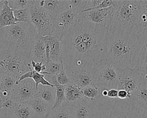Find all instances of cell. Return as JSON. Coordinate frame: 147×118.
<instances>
[{
    "label": "cell",
    "instance_id": "f6af8a7d",
    "mask_svg": "<svg viewBox=\"0 0 147 118\" xmlns=\"http://www.w3.org/2000/svg\"><path fill=\"white\" fill-rule=\"evenodd\" d=\"M1 36H0V45H1Z\"/></svg>",
    "mask_w": 147,
    "mask_h": 118
},
{
    "label": "cell",
    "instance_id": "d6a6232c",
    "mask_svg": "<svg viewBox=\"0 0 147 118\" xmlns=\"http://www.w3.org/2000/svg\"><path fill=\"white\" fill-rule=\"evenodd\" d=\"M30 8L22 9H14V16L17 20L19 22L30 21Z\"/></svg>",
    "mask_w": 147,
    "mask_h": 118
},
{
    "label": "cell",
    "instance_id": "4dcf8cb0",
    "mask_svg": "<svg viewBox=\"0 0 147 118\" xmlns=\"http://www.w3.org/2000/svg\"><path fill=\"white\" fill-rule=\"evenodd\" d=\"M46 70L45 72L43 73L44 75H57L58 73L60 72L61 70V62H55L51 60L47 61L45 63Z\"/></svg>",
    "mask_w": 147,
    "mask_h": 118
},
{
    "label": "cell",
    "instance_id": "bcb514c9",
    "mask_svg": "<svg viewBox=\"0 0 147 118\" xmlns=\"http://www.w3.org/2000/svg\"><path fill=\"white\" fill-rule=\"evenodd\" d=\"M1 76H1V75L0 74V80H1Z\"/></svg>",
    "mask_w": 147,
    "mask_h": 118
},
{
    "label": "cell",
    "instance_id": "cb8c5ba5",
    "mask_svg": "<svg viewBox=\"0 0 147 118\" xmlns=\"http://www.w3.org/2000/svg\"><path fill=\"white\" fill-rule=\"evenodd\" d=\"M140 64L147 61V27L143 28L137 35Z\"/></svg>",
    "mask_w": 147,
    "mask_h": 118
},
{
    "label": "cell",
    "instance_id": "484cf974",
    "mask_svg": "<svg viewBox=\"0 0 147 118\" xmlns=\"http://www.w3.org/2000/svg\"><path fill=\"white\" fill-rule=\"evenodd\" d=\"M18 79V78L10 75H3L0 80V91L7 92L11 94L16 85Z\"/></svg>",
    "mask_w": 147,
    "mask_h": 118
},
{
    "label": "cell",
    "instance_id": "7402d4cb",
    "mask_svg": "<svg viewBox=\"0 0 147 118\" xmlns=\"http://www.w3.org/2000/svg\"><path fill=\"white\" fill-rule=\"evenodd\" d=\"M131 100L139 107L147 111V82L142 83Z\"/></svg>",
    "mask_w": 147,
    "mask_h": 118
},
{
    "label": "cell",
    "instance_id": "f35d334b",
    "mask_svg": "<svg viewBox=\"0 0 147 118\" xmlns=\"http://www.w3.org/2000/svg\"><path fill=\"white\" fill-rule=\"evenodd\" d=\"M117 99H121V100H126L129 99V95L128 93L124 90H118V97Z\"/></svg>",
    "mask_w": 147,
    "mask_h": 118
},
{
    "label": "cell",
    "instance_id": "4316f807",
    "mask_svg": "<svg viewBox=\"0 0 147 118\" xmlns=\"http://www.w3.org/2000/svg\"><path fill=\"white\" fill-rule=\"evenodd\" d=\"M84 98L91 100H99L102 98L101 91L95 85H90L82 89Z\"/></svg>",
    "mask_w": 147,
    "mask_h": 118
},
{
    "label": "cell",
    "instance_id": "5bb4252c",
    "mask_svg": "<svg viewBox=\"0 0 147 118\" xmlns=\"http://www.w3.org/2000/svg\"><path fill=\"white\" fill-rule=\"evenodd\" d=\"M42 37L45 45L47 60L60 62L63 56L62 39L53 35Z\"/></svg>",
    "mask_w": 147,
    "mask_h": 118
},
{
    "label": "cell",
    "instance_id": "60d3db41",
    "mask_svg": "<svg viewBox=\"0 0 147 118\" xmlns=\"http://www.w3.org/2000/svg\"><path fill=\"white\" fill-rule=\"evenodd\" d=\"M0 118H13L11 113L4 109H0Z\"/></svg>",
    "mask_w": 147,
    "mask_h": 118
},
{
    "label": "cell",
    "instance_id": "d590c367",
    "mask_svg": "<svg viewBox=\"0 0 147 118\" xmlns=\"http://www.w3.org/2000/svg\"><path fill=\"white\" fill-rule=\"evenodd\" d=\"M31 67L32 68L35 72H37L38 73L42 74L45 72L46 70V67H45V64L43 63L42 62H35L33 60L31 61Z\"/></svg>",
    "mask_w": 147,
    "mask_h": 118
},
{
    "label": "cell",
    "instance_id": "e0dca14e",
    "mask_svg": "<svg viewBox=\"0 0 147 118\" xmlns=\"http://www.w3.org/2000/svg\"><path fill=\"white\" fill-rule=\"evenodd\" d=\"M30 58L35 62H47L45 45L42 37L36 35L32 43L30 52Z\"/></svg>",
    "mask_w": 147,
    "mask_h": 118
},
{
    "label": "cell",
    "instance_id": "8992f818",
    "mask_svg": "<svg viewBox=\"0 0 147 118\" xmlns=\"http://www.w3.org/2000/svg\"><path fill=\"white\" fill-rule=\"evenodd\" d=\"M36 34V30L30 21L18 22L13 26L0 28L3 42L20 47L30 54Z\"/></svg>",
    "mask_w": 147,
    "mask_h": 118
},
{
    "label": "cell",
    "instance_id": "277c9868",
    "mask_svg": "<svg viewBox=\"0 0 147 118\" xmlns=\"http://www.w3.org/2000/svg\"><path fill=\"white\" fill-rule=\"evenodd\" d=\"M30 54L20 47L3 42L0 45V74L18 79L32 70Z\"/></svg>",
    "mask_w": 147,
    "mask_h": 118
},
{
    "label": "cell",
    "instance_id": "7c38bea8",
    "mask_svg": "<svg viewBox=\"0 0 147 118\" xmlns=\"http://www.w3.org/2000/svg\"><path fill=\"white\" fill-rule=\"evenodd\" d=\"M113 13L114 5L106 8L95 9L84 12L82 14V18L108 29L111 26Z\"/></svg>",
    "mask_w": 147,
    "mask_h": 118
},
{
    "label": "cell",
    "instance_id": "ba28073f",
    "mask_svg": "<svg viewBox=\"0 0 147 118\" xmlns=\"http://www.w3.org/2000/svg\"><path fill=\"white\" fill-rule=\"evenodd\" d=\"M30 20L35 27L38 35L45 37L54 34V20L47 12L34 0L30 7Z\"/></svg>",
    "mask_w": 147,
    "mask_h": 118
},
{
    "label": "cell",
    "instance_id": "6da1fadb",
    "mask_svg": "<svg viewBox=\"0 0 147 118\" xmlns=\"http://www.w3.org/2000/svg\"><path fill=\"white\" fill-rule=\"evenodd\" d=\"M108 28L82 18L62 38L64 66L75 70L106 58Z\"/></svg>",
    "mask_w": 147,
    "mask_h": 118
},
{
    "label": "cell",
    "instance_id": "52a82bcc",
    "mask_svg": "<svg viewBox=\"0 0 147 118\" xmlns=\"http://www.w3.org/2000/svg\"><path fill=\"white\" fill-rule=\"evenodd\" d=\"M93 77L94 85L101 92L117 89L118 69L107 59H103L94 67Z\"/></svg>",
    "mask_w": 147,
    "mask_h": 118
},
{
    "label": "cell",
    "instance_id": "836d02e7",
    "mask_svg": "<svg viewBox=\"0 0 147 118\" xmlns=\"http://www.w3.org/2000/svg\"><path fill=\"white\" fill-rule=\"evenodd\" d=\"M141 14V22L142 28L147 27V1H138Z\"/></svg>",
    "mask_w": 147,
    "mask_h": 118
},
{
    "label": "cell",
    "instance_id": "3957f363",
    "mask_svg": "<svg viewBox=\"0 0 147 118\" xmlns=\"http://www.w3.org/2000/svg\"><path fill=\"white\" fill-rule=\"evenodd\" d=\"M109 28L137 35L143 28L138 1L114 0V13Z\"/></svg>",
    "mask_w": 147,
    "mask_h": 118
},
{
    "label": "cell",
    "instance_id": "ee69618b",
    "mask_svg": "<svg viewBox=\"0 0 147 118\" xmlns=\"http://www.w3.org/2000/svg\"><path fill=\"white\" fill-rule=\"evenodd\" d=\"M43 118H49V113H47Z\"/></svg>",
    "mask_w": 147,
    "mask_h": 118
},
{
    "label": "cell",
    "instance_id": "d6986e66",
    "mask_svg": "<svg viewBox=\"0 0 147 118\" xmlns=\"http://www.w3.org/2000/svg\"><path fill=\"white\" fill-rule=\"evenodd\" d=\"M65 97L67 104L71 106L75 104L84 98L82 89L70 81L65 85Z\"/></svg>",
    "mask_w": 147,
    "mask_h": 118
},
{
    "label": "cell",
    "instance_id": "83f0119b",
    "mask_svg": "<svg viewBox=\"0 0 147 118\" xmlns=\"http://www.w3.org/2000/svg\"><path fill=\"white\" fill-rule=\"evenodd\" d=\"M114 4V1L113 0H88L87 8L84 12L95 9L108 8L113 6Z\"/></svg>",
    "mask_w": 147,
    "mask_h": 118
},
{
    "label": "cell",
    "instance_id": "8fae6325",
    "mask_svg": "<svg viewBox=\"0 0 147 118\" xmlns=\"http://www.w3.org/2000/svg\"><path fill=\"white\" fill-rule=\"evenodd\" d=\"M38 90L32 79H26L16 85L10 98L17 103H26L37 96Z\"/></svg>",
    "mask_w": 147,
    "mask_h": 118
},
{
    "label": "cell",
    "instance_id": "e575fe53",
    "mask_svg": "<svg viewBox=\"0 0 147 118\" xmlns=\"http://www.w3.org/2000/svg\"><path fill=\"white\" fill-rule=\"evenodd\" d=\"M61 66H62V67H61V70L60 71V72L56 75L57 81L58 84H59L61 85L65 86L67 83H68L70 81V80H69V79L66 73V71H65V69L64 66L63 60H61Z\"/></svg>",
    "mask_w": 147,
    "mask_h": 118
},
{
    "label": "cell",
    "instance_id": "d4e9b609",
    "mask_svg": "<svg viewBox=\"0 0 147 118\" xmlns=\"http://www.w3.org/2000/svg\"><path fill=\"white\" fill-rule=\"evenodd\" d=\"M11 113L13 118H36L27 103L16 104Z\"/></svg>",
    "mask_w": 147,
    "mask_h": 118
},
{
    "label": "cell",
    "instance_id": "603a6c76",
    "mask_svg": "<svg viewBox=\"0 0 147 118\" xmlns=\"http://www.w3.org/2000/svg\"><path fill=\"white\" fill-rule=\"evenodd\" d=\"M49 118H74L71 106L66 102L55 108H51L49 112Z\"/></svg>",
    "mask_w": 147,
    "mask_h": 118
},
{
    "label": "cell",
    "instance_id": "44dd1931",
    "mask_svg": "<svg viewBox=\"0 0 147 118\" xmlns=\"http://www.w3.org/2000/svg\"><path fill=\"white\" fill-rule=\"evenodd\" d=\"M37 96L50 105L52 108L55 102V87L40 85L38 86Z\"/></svg>",
    "mask_w": 147,
    "mask_h": 118
},
{
    "label": "cell",
    "instance_id": "f546056e",
    "mask_svg": "<svg viewBox=\"0 0 147 118\" xmlns=\"http://www.w3.org/2000/svg\"><path fill=\"white\" fill-rule=\"evenodd\" d=\"M88 0H71L69 3L72 8L82 17V14L86 10L88 6Z\"/></svg>",
    "mask_w": 147,
    "mask_h": 118
},
{
    "label": "cell",
    "instance_id": "7a4b0ae2",
    "mask_svg": "<svg viewBox=\"0 0 147 118\" xmlns=\"http://www.w3.org/2000/svg\"><path fill=\"white\" fill-rule=\"evenodd\" d=\"M105 54L118 70L137 68L140 64L137 35L108 28Z\"/></svg>",
    "mask_w": 147,
    "mask_h": 118
},
{
    "label": "cell",
    "instance_id": "ac0fdd59",
    "mask_svg": "<svg viewBox=\"0 0 147 118\" xmlns=\"http://www.w3.org/2000/svg\"><path fill=\"white\" fill-rule=\"evenodd\" d=\"M36 118H43L50 112L51 107L38 96L26 103Z\"/></svg>",
    "mask_w": 147,
    "mask_h": 118
},
{
    "label": "cell",
    "instance_id": "7bdbcfd3",
    "mask_svg": "<svg viewBox=\"0 0 147 118\" xmlns=\"http://www.w3.org/2000/svg\"><path fill=\"white\" fill-rule=\"evenodd\" d=\"M5 3V0H0V12H1V9H3L4 4Z\"/></svg>",
    "mask_w": 147,
    "mask_h": 118
},
{
    "label": "cell",
    "instance_id": "74e56055",
    "mask_svg": "<svg viewBox=\"0 0 147 118\" xmlns=\"http://www.w3.org/2000/svg\"><path fill=\"white\" fill-rule=\"evenodd\" d=\"M16 104H17V103H15L13 101V100L9 97L5 100V102L3 104V109H5L8 111L11 112L12 111H13V109L14 108Z\"/></svg>",
    "mask_w": 147,
    "mask_h": 118
},
{
    "label": "cell",
    "instance_id": "9c48e42d",
    "mask_svg": "<svg viewBox=\"0 0 147 118\" xmlns=\"http://www.w3.org/2000/svg\"><path fill=\"white\" fill-rule=\"evenodd\" d=\"M82 19V17L72 8L69 4L68 7L54 19L53 36L62 39Z\"/></svg>",
    "mask_w": 147,
    "mask_h": 118
},
{
    "label": "cell",
    "instance_id": "30bf717a",
    "mask_svg": "<svg viewBox=\"0 0 147 118\" xmlns=\"http://www.w3.org/2000/svg\"><path fill=\"white\" fill-rule=\"evenodd\" d=\"M143 82L142 77L137 68L118 70L117 90H124L131 100L134 93Z\"/></svg>",
    "mask_w": 147,
    "mask_h": 118
},
{
    "label": "cell",
    "instance_id": "4fadbf2b",
    "mask_svg": "<svg viewBox=\"0 0 147 118\" xmlns=\"http://www.w3.org/2000/svg\"><path fill=\"white\" fill-rule=\"evenodd\" d=\"M64 68L69 80L81 89L90 85H94V67H84L75 70H71L65 66Z\"/></svg>",
    "mask_w": 147,
    "mask_h": 118
},
{
    "label": "cell",
    "instance_id": "1f68e13d",
    "mask_svg": "<svg viewBox=\"0 0 147 118\" xmlns=\"http://www.w3.org/2000/svg\"><path fill=\"white\" fill-rule=\"evenodd\" d=\"M34 0H11L8 1L9 6L14 9L29 8L33 4Z\"/></svg>",
    "mask_w": 147,
    "mask_h": 118
},
{
    "label": "cell",
    "instance_id": "b9f144b4",
    "mask_svg": "<svg viewBox=\"0 0 147 118\" xmlns=\"http://www.w3.org/2000/svg\"><path fill=\"white\" fill-rule=\"evenodd\" d=\"M7 98L4 97L3 95L2 92L0 91V109H3V104L5 102V100L7 99Z\"/></svg>",
    "mask_w": 147,
    "mask_h": 118
},
{
    "label": "cell",
    "instance_id": "ffe728a7",
    "mask_svg": "<svg viewBox=\"0 0 147 118\" xmlns=\"http://www.w3.org/2000/svg\"><path fill=\"white\" fill-rule=\"evenodd\" d=\"M18 22L14 16L13 9L9 6L7 0H5V4L0 12V28L13 26Z\"/></svg>",
    "mask_w": 147,
    "mask_h": 118
},
{
    "label": "cell",
    "instance_id": "9a60e30c",
    "mask_svg": "<svg viewBox=\"0 0 147 118\" xmlns=\"http://www.w3.org/2000/svg\"><path fill=\"white\" fill-rule=\"evenodd\" d=\"M99 100H91L84 98L71 105L74 117V118H95Z\"/></svg>",
    "mask_w": 147,
    "mask_h": 118
},
{
    "label": "cell",
    "instance_id": "f1b7e54d",
    "mask_svg": "<svg viewBox=\"0 0 147 118\" xmlns=\"http://www.w3.org/2000/svg\"><path fill=\"white\" fill-rule=\"evenodd\" d=\"M29 79H32L35 83L36 89H38V86L41 85L42 86H48L54 87L45 78V75L38 73L35 72L32 69L29 72Z\"/></svg>",
    "mask_w": 147,
    "mask_h": 118
},
{
    "label": "cell",
    "instance_id": "ab89813d",
    "mask_svg": "<svg viewBox=\"0 0 147 118\" xmlns=\"http://www.w3.org/2000/svg\"><path fill=\"white\" fill-rule=\"evenodd\" d=\"M118 97V90L117 89H110L108 90V94L107 98L115 99Z\"/></svg>",
    "mask_w": 147,
    "mask_h": 118
},
{
    "label": "cell",
    "instance_id": "2e32d148",
    "mask_svg": "<svg viewBox=\"0 0 147 118\" xmlns=\"http://www.w3.org/2000/svg\"><path fill=\"white\" fill-rule=\"evenodd\" d=\"M38 3L50 14L53 20L69 5V1L59 0H38Z\"/></svg>",
    "mask_w": 147,
    "mask_h": 118
},
{
    "label": "cell",
    "instance_id": "8d00e7d4",
    "mask_svg": "<svg viewBox=\"0 0 147 118\" xmlns=\"http://www.w3.org/2000/svg\"><path fill=\"white\" fill-rule=\"evenodd\" d=\"M137 69L142 76L143 81L147 82V61L142 63Z\"/></svg>",
    "mask_w": 147,
    "mask_h": 118
},
{
    "label": "cell",
    "instance_id": "5b68a950",
    "mask_svg": "<svg viewBox=\"0 0 147 118\" xmlns=\"http://www.w3.org/2000/svg\"><path fill=\"white\" fill-rule=\"evenodd\" d=\"M95 118H147V111L132 100L102 98L98 102Z\"/></svg>",
    "mask_w": 147,
    "mask_h": 118
}]
</instances>
